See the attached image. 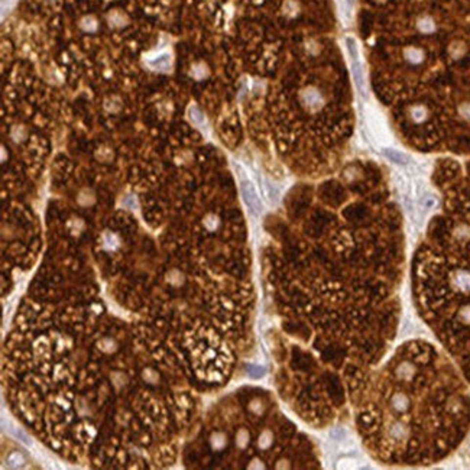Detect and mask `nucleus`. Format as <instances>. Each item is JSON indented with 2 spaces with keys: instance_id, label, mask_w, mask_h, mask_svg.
<instances>
[{
  "instance_id": "obj_1",
  "label": "nucleus",
  "mask_w": 470,
  "mask_h": 470,
  "mask_svg": "<svg viewBox=\"0 0 470 470\" xmlns=\"http://www.w3.org/2000/svg\"><path fill=\"white\" fill-rule=\"evenodd\" d=\"M357 434L389 466H428L470 431V391L454 360L425 340L388 353L350 397Z\"/></svg>"
},
{
  "instance_id": "obj_2",
  "label": "nucleus",
  "mask_w": 470,
  "mask_h": 470,
  "mask_svg": "<svg viewBox=\"0 0 470 470\" xmlns=\"http://www.w3.org/2000/svg\"><path fill=\"white\" fill-rule=\"evenodd\" d=\"M447 207L412 269L418 314L470 383V172L443 171Z\"/></svg>"
},
{
  "instance_id": "obj_3",
  "label": "nucleus",
  "mask_w": 470,
  "mask_h": 470,
  "mask_svg": "<svg viewBox=\"0 0 470 470\" xmlns=\"http://www.w3.org/2000/svg\"><path fill=\"white\" fill-rule=\"evenodd\" d=\"M346 45H347V51L350 55V61H352V74L354 78V84L357 87V92L360 95L368 100V92H366V83H365V75H363V67L360 63V55H359V48H357V42L353 38H347L346 39Z\"/></svg>"
},
{
  "instance_id": "obj_4",
  "label": "nucleus",
  "mask_w": 470,
  "mask_h": 470,
  "mask_svg": "<svg viewBox=\"0 0 470 470\" xmlns=\"http://www.w3.org/2000/svg\"><path fill=\"white\" fill-rule=\"evenodd\" d=\"M240 191H242V197H243L245 203L248 204V207H249V210H251L252 213H253L255 216L260 214V212H262V204H260V200H259V197H258L256 189H255L253 184H252L249 180L243 178V180L240 181Z\"/></svg>"
},
{
  "instance_id": "obj_5",
  "label": "nucleus",
  "mask_w": 470,
  "mask_h": 470,
  "mask_svg": "<svg viewBox=\"0 0 470 470\" xmlns=\"http://www.w3.org/2000/svg\"><path fill=\"white\" fill-rule=\"evenodd\" d=\"M383 154L389 158L392 162H397V164H400V165H405V164L408 162L407 155H404V154H402V152H400V151H395V149H385V151H383Z\"/></svg>"
},
{
  "instance_id": "obj_6",
  "label": "nucleus",
  "mask_w": 470,
  "mask_h": 470,
  "mask_svg": "<svg viewBox=\"0 0 470 470\" xmlns=\"http://www.w3.org/2000/svg\"><path fill=\"white\" fill-rule=\"evenodd\" d=\"M24 462H25V459H24V456H22V454H19V453H12V454L7 457V463H9V466H13V468L21 466Z\"/></svg>"
},
{
  "instance_id": "obj_7",
  "label": "nucleus",
  "mask_w": 470,
  "mask_h": 470,
  "mask_svg": "<svg viewBox=\"0 0 470 470\" xmlns=\"http://www.w3.org/2000/svg\"><path fill=\"white\" fill-rule=\"evenodd\" d=\"M405 55H407V58L411 63H420V61L423 60V54H421L418 49H415V48H409Z\"/></svg>"
},
{
  "instance_id": "obj_8",
  "label": "nucleus",
  "mask_w": 470,
  "mask_h": 470,
  "mask_svg": "<svg viewBox=\"0 0 470 470\" xmlns=\"http://www.w3.org/2000/svg\"><path fill=\"white\" fill-rule=\"evenodd\" d=\"M189 118L197 122V123H201L203 122V113L197 109V107H191L189 109Z\"/></svg>"
},
{
  "instance_id": "obj_9",
  "label": "nucleus",
  "mask_w": 470,
  "mask_h": 470,
  "mask_svg": "<svg viewBox=\"0 0 470 470\" xmlns=\"http://www.w3.org/2000/svg\"><path fill=\"white\" fill-rule=\"evenodd\" d=\"M433 28V22L430 21V19H423L421 22H420V29L421 31H430Z\"/></svg>"
},
{
  "instance_id": "obj_10",
  "label": "nucleus",
  "mask_w": 470,
  "mask_h": 470,
  "mask_svg": "<svg viewBox=\"0 0 470 470\" xmlns=\"http://www.w3.org/2000/svg\"><path fill=\"white\" fill-rule=\"evenodd\" d=\"M349 3H350V4H352V0H349Z\"/></svg>"
}]
</instances>
